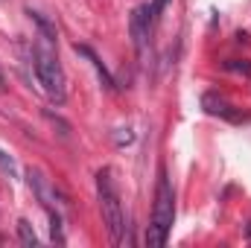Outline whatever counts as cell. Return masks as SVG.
<instances>
[{"label": "cell", "mask_w": 251, "mask_h": 248, "mask_svg": "<svg viewBox=\"0 0 251 248\" xmlns=\"http://www.w3.org/2000/svg\"><path fill=\"white\" fill-rule=\"evenodd\" d=\"M176 219V193L167 178V173L158 175V187H155V204H152V222L146 228V246L149 248H164L170 228Z\"/></svg>", "instance_id": "1"}, {"label": "cell", "mask_w": 251, "mask_h": 248, "mask_svg": "<svg viewBox=\"0 0 251 248\" xmlns=\"http://www.w3.org/2000/svg\"><path fill=\"white\" fill-rule=\"evenodd\" d=\"M47 44H53V41H47V38L41 35V41H38L35 50H32V56H35V76H38L41 91H44L53 102L62 105L64 97H67V79H64V70H62L59 56H56Z\"/></svg>", "instance_id": "2"}, {"label": "cell", "mask_w": 251, "mask_h": 248, "mask_svg": "<svg viewBox=\"0 0 251 248\" xmlns=\"http://www.w3.org/2000/svg\"><path fill=\"white\" fill-rule=\"evenodd\" d=\"M97 196H100V207H102V222L108 228V237L114 246L123 243L126 231V216H123V201H120V190L114 184L111 170H100L97 173Z\"/></svg>", "instance_id": "3"}, {"label": "cell", "mask_w": 251, "mask_h": 248, "mask_svg": "<svg viewBox=\"0 0 251 248\" xmlns=\"http://www.w3.org/2000/svg\"><path fill=\"white\" fill-rule=\"evenodd\" d=\"M201 108H204L210 117H222V120H231V123H240V120H243V114H240L222 94H216V91H207V94L201 97Z\"/></svg>", "instance_id": "4"}, {"label": "cell", "mask_w": 251, "mask_h": 248, "mask_svg": "<svg viewBox=\"0 0 251 248\" xmlns=\"http://www.w3.org/2000/svg\"><path fill=\"white\" fill-rule=\"evenodd\" d=\"M128 26H131V41H134L137 56H140V59H146V38H149V26H152V24L146 21V9H143V6H137V9L131 12Z\"/></svg>", "instance_id": "5"}, {"label": "cell", "mask_w": 251, "mask_h": 248, "mask_svg": "<svg viewBox=\"0 0 251 248\" xmlns=\"http://www.w3.org/2000/svg\"><path fill=\"white\" fill-rule=\"evenodd\" d=\"M76 53H79V56H85L88 62L94 64V70L100 73V79H102V85H105L108 91H114V79H111V73L105 70V64L100 62V56H97V53H94V50H91L88 44H76Z\"/></svg>", "instance_id": "6"}, {"label": "cell", "mask_w": 251, "mask_h": 248, "mask_svg": "<svg viewBox=\"0 0 251 248\" xmlns=\"http://www.w3.org/2000/svg\"><path fill=\"white\" fill-rule=\"evenodd\" d=\"M29 18H32V21L38 24V29H41V35H44L47 41H56V29H53V24H50V21H47L44 15H38V12H32V9H29Z\"/></svg>", "instance_id": "7"}, {"label": "cell", "mask_w": 251, "mask_h": 248, "mask_svg": "<svg viewBox=\"0 0 251 248\" xmlns=\"http://www.w3.org/2000/svg\"><path fill=\"white\" fill-rule=\"evenodd\" d=\"M18 234H21V243L24 246H38V237H35V231H32V225L26 219L18 222Z\"/></svg>", "instance_id": "8"}, {"label": "cell", "mask_w": 251, "mask_h": 248, "mask_svg": "<svg viewBox=\"0 0 251 248\" xmlns=\"http://www.w3.org/2000/svg\"><path fill=\"white\" fill-rule=\"evenodd\" d=\"M167 3H170V0H152L149 6H143V9H146V21H149V24H155V21H158V15L164 12V6H167Z\"/></svg>", "instance_id": "9"}, {"label": "cell", "mask_w": 251, "mask_h": 248, "mask_svg": "<svg viewBox=\"0 0 251 248\" xmlns=\"http://www.w3.org/2000/svg\"><path fill=\"white\" fill-rule=\"evenodd\" d=\"M225 67H228V70H240V73L251 76V64L249 62H225Z\"/></svg>", "instance_id": "10"}, {"label": "cell", "mask_w": 251, "mask_h": 248, "mask_svg": "<svg viewBox=\"0 0 251 248\" xmlns=\"http://www.w3.org/2000/svg\"><path fill=\"white\" fill-rule=\"evenodd\" d=\"M0 167H3V170H6L9 175H15V161H12V158H9V155L3 152V149H0Z\"/></svg>", "instance_id": "11"}, {"label": "cell", "mask_w": 251, "mask_h": 248, "mask_svg": "<svg viewBox=\"0 0 251 248\" xmlns=\"http://www.w3.org/2000/svg\"><path fill=\"white\" fill-rule=\"evenodd\" d=\"M0 91H6V73H3V67H0Z\"/></svg>", "instance_id": "12"}]
</instances>
